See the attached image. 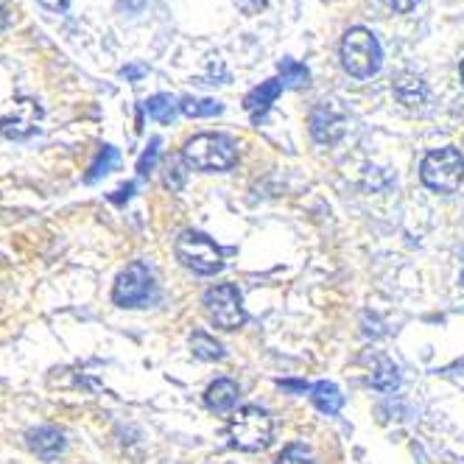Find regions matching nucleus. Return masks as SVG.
<instances>
[{
	"instance_id": "23",
	"label": "nucleus",
	"mask_w": 464,
	"mask_h": 464,
	"mask_svg": "<svg viewBox=\"0 0 464 464\" xmlns=\"http://www.w3.org/2000/svg\"><path fill=\"white\" fill-rule=\"evenodd\" d=\"M165 185L179 190L185 185V169H182V162L179 160H171L169 162V171H165Z\"/></svg>"
},
{
	"instance_id": "21",
	"label": "nucleus",
	"mask_w": 464,
	"mask_h": 464,
	"mask_svg": "<svg viewBox=\"0 0 464 464\" xmlns=\"http://www.w3.org/2000/svg\"><path fill=\"white\" fill-rule=\"evenodd\" d=\"M277 464H314V461H311V456H308V450L303 445H288L280 453Z\"/></svg>"
},
{
	"instance_id": "19",
	"label": "nucleus",
	"mask_w": 464,
	"mask_h": 464,
	"mask_svg": "<svg viewBox=\"0 0 464 464\" xmlns=\"http://www.w3.org/2000/svg\"><path fill=\"white\" fill-rule=\"evenodd\" d=\"M280 73H283V87H305L311 73L305 64L294 62V59H283L280 62Z\"/></svg>"
},
{
	"instance_id": "26",
	"label": "nucleus",
	"mask_w": 464,
	"mask_h": 464,
	"mask_svg": "<svg viewBox=\"0 0 464 464\" xmlns=\"http://www.w3.org/2000/svg\"><path fill=\"white\" fill-rule=\"evenodd\" d=\"M131 190H135V185H131V182H129V185L118 188V190H115V196H110V198H112V202H115V205H121V202H123V198H129V196H131Z\"/></svg>"
},
{
	"instance_id": "1",
	"label": "nucleus",
	"mask_w": 464,
	"mask_h": 464,
	"mask_svg": "<svg viewBox=\"0 0 464 464\" xmlns=\"http://www.w3.org/2000/svg\"><path fill=\"white\" fill-rule=\"evenodd\" d=\"M381 43L370 28L353 25L342 40V64L355 79H370L381 71Z\"/></svg>"
},
{
	"instance_id": "17",
	"label": "nucleus",
	"mask_w": 464,
	"mask_h": 464,
	"mask_svg": "<svg viewBox=\"0 0 464 464\" xmlns=\"http://www.w3.org/2000/svg\"><path fill=\"white\" fill-rule=\"evenodd\" d=\"M177 110H179V104L174 102L171 95H151L149 102H146V112L157 121V123H171L174 118H177Z\"/></svg>"
},
{
	"instance_id": "2",
	"label": "nucleus",
	"mask_w": 464,
	"mask_h": 464,
	"mask_svg": "<svg viewBox=\"0 0 464 464\" xmlns=\"http://www.w3.org/2000/svg\"><path fill=\"white\" fill-rule=\"evenodd\" d=\"M182 160L188 169L196 171H227L236 165L238 151L236 143L224 135H196L185 143Z\"/></svg>"
},
{
	"instance_id": "8",
	"label": "nucleus",
	"mask_w": 464,
	"mask_h": 464,
	"mask_svg": "<svg viewBox=\"0 0 464 464\" xmlns=\"http://www.w3.org/2000/svg\"><path fill=\"white\" fill-rule=\"evenodd\" d=\"M347 112L336 102H322L311 112V135L322 146H334L344 138L347 131Z\"/></svg>"
},
{
	"instance_id": "24",
	"label": "nucleus",
	"mask_w": 464,
	"mask_h": 464,
	"mask_svg": "<svg viewBox=\"0 0 464 464\" xmlns=\"http://www.w3.org/2000/svg\"><path fill=\"white\" fill-rule=\"evenodd\" d=\"M266 4H269V0H236V6H238L244 14H257V12L266 9Z\"/></svg>"
},
{
	"instance_id": "15",
	"label": "nucleus",
	"mask_w": 464,
	"mask_h": 464,
	"mask_svg": "<svg viewBox=\"0 0 464 464\" xmlns=\"http://www.w3.org/2000/svg\"><path fill=\"white\" fill-rule=\"evenodd\" d=\"M118 162H121V154H118V149H112V146H102L98 149V154H95V160L90 162V171L84 174V182H98L102 177H107V174H112L115 169H118Z\"/></svg>"
},
{
	"instance_id": "30",
	"label": "nucleus",
	"mask_w": 464,
	"mask_h": 464,
	"mask_svg": "<svg viewBox=\"0 0 464 464\" xmlns=\"http://www.w3.org/2000/svg\"><path fill=\"white\" fill-rule=\"evenodd\" d=\"M121 73L129 76V79H140V76H143V68H123Z\"/></svg>"
},
{
	"instance_id": "10",
	"label": "nucleus",
	"mask_w": 464,
	"mask_h": 464,
	"mask_svg": "<svg viewBox=\"0 0 464 464\" xmlns=\"http://www.w3.org/2000/svg\"><path fill=\"white\" fill-rule=\"evenodd\" d=\"M28 448L34 456H40L43 461H53L64 453V448H68V440H64V434L59 428L53 425H40L34 430H28Z\"/></svg>"
},
{
	"instance_id": "7",
	"label": "nucleus",
	"mask_w": 464,
	"mask_h": 464,
	"mask_svg": "<svg viewBox=\"0 0 464 464\" xmlns=\"http://www.w3.org/2000/svg\"><path fill=\"white\" fill-rule=\"evenodd\" d=\"M205 308H208V316L221 330H236L246 319L244 305H241V294L236 285H229V283H221L205 294Z\"/></svg>"
},
{
	"instance_id": "31",
	"label": "nucleus",
	"mask_w": 464,
	"mask_h": 464,
	"mask_svg": "<svg viewBox=\"0 0 464 464\" xmlns=\"http://www.w3.org/2000/svg\"><path fill=\"white\" fill-rule=\"evenodd\" d=\"M459 73H461V84H464V62H461V68H459Z\"/></svg>"
},
{
	"instance_id": "11",
	"label": "nucleus",
	"mask_w": 464,
	"mask_h": 464,
	"mask_svg": "<svg viewBox=\"0 0 464 464\" xmlns=\"http://www.w3.org/2000/svg\"><path fill=\"white\" fill-rule=\"evenodd\" d=\"M283 92V82H277V79H269V82H260L246 98H244V107H246V112L255 118V121H260L263 115H266V110L277 102V95Z\"/></svg>"
},
{
	"instance_id": "12",
	"label": "nucleus",
	"mask_w": 464,
	"mask_h": 464,
	"mask_svg": "<svg viewBox=\"0 0 464 464\" xmlns=\"http://www.w3.org/2000/svg\"><path fill=\"white\" fill-rule=\"evenodd\" d=\"M238 397H241L238 383H236V381H229V378H221V381H216V383L208 386V392H205V403H208L210 411L224 414V411H232V409H236Z\"/></svg>"
},
{
	"instance_id": "3",
	"label": "nucleus",
	"mask_w": 464,
	"mask_h": 464,
	"mask_svg": "<svg viewBox=\"0 0 464 464\" xmlns=\"http://www.w3.org/2000/svg\"><path fill=\"white\" fill-rule=\"evenodd\" d=\"M272 434H275L272 417L257 406H244L229 420V440L238 450H249V453L263 450L272 442Z\"/></svg>"
},
{
	"instance_id": "18",
	"label": "nucleus",
	"mask_w": 464,
	"mask_h": 464,
	"mask_svg": "<svg viewBox=\"0 0 464 464\" xmlns=\"http://www.w3.org/2000/svg\"><path fill=\"white\" fill-rule=\"evenodd\" d=\"M190 350H193L196 358H202V361H218V358H224V347L213 336L202 334V330H196V334L190 336Z\"/></svg>"
},
{
	"instance_id": "9",
	"label": "nucleus",
	"mask_w": 464,
	"mask_h": 464,
	"mask_svg": "<svg viewBox=\"0 0 464 464\" xmlns=\"http://www.w3.org/2000/svg\"><path fill=\"white\" fill-rule=\"evenodd\" d=\"M40 115H43V110L34 102H20V104H14V112L0 118V135L9 140H25L37 131Z\"/></svg>"
},
{
	"instance_id": "4",
	"label": "nucleus",
	"mask_w": 464,
	"mask_h": 464,
	"mask_svg": "<svg viewBox=\"0 0 464 464\" xmlns=\"http://www.w3.org/2000/svg\"><path fill=\"white\" fill-rule=\"evenodd\" d=\"M420 177L430 190L453 193L464 182V157H461V151L448 146V149H437V151L425 154V160L420 165Z\"/></svg>"
},
{
	"instance_id": "16",
	"label": "nucleus",
	"mask_w": 464,
	"mask_h": 464,
	"mask_svg": "<svg viewBox=\"0 0 464 464\" xmlns=\"http://www.w3.org/2000/svg\"><path fill=\"white\" fill-rule=\"evenodd\" d=\"M179 112L188 118H213V115H221L224 107L213 102V98H182Z\"/></svg>"
},
{
	"instance_id": "13",
	"label": "nucleus",
	"mask_w": 464,
	"mask_h": 464,
	"mask_svg": "<svg viewBox=\"0 0 464 464\" xmlns=\"http://www.w3.org/2000/svg\"><path fill=\"white\" fill-rule=\"evenodd\" d=\"M311 401H314V406H316L319 411H324V414H339L342 406H344V394L339 392V386L322 381V383H316V386L311 389Z\"/></svg>"
},
{
	"instance_id": "32",
	"label": "nucleus",
	"mask_w": 464,
	"mask_h": 464,
	"mask_svg": "<svg viewBox=\"0 0 464 464\" xmlns=\"http://www.w3.org/2000/svg\"><path fill=\"white\" fill-rule=\"evenodd\" d=\"M461 285H464V269H461Z\"/></svg>"
},
{
	"instance_id": "25",
	"label": "nucleus",
	"mask_w": 464,
	"mask_h": 464,
	"mask_svg": "<svg viewBox=\"0 0 464 464\" xmlns=\"http://www.w3.org/2000/svg\"><path fill=\"white\" fill-rule=\"evenodd\" d=\"M383 4H386L389 9H394V12L406 14V12H411V9L417 6V0H383Z\"/></svg>"
},
{
	"instance_id": "28",
	"label": "nucleus",
	"mask_w": 464,
	"mask_h": 464,
	"mask_svg": "<svg viewBox=\"0 0 464 464\" xmlns=\"http://www.w3.org/2000/svg\"><path fill=\"white\" fill-rule=\"evenodd\" d=\"M280 386H285V389H291V392H305V389H308V383H296V381H283Z\"/></svg>"
},
{
	"instance_id": "22",
	"label": "nucleus",
	"mask_w": 464,
	"mask_h": 464,
	"mask_svg": "<svg viewBox=\"0 0 464 464\" xmlns=\"http://www.w3.org/2000/svg\"><path fill=\"white\" fill-rule=\"evenodd\" d=\"M157 154H160V140L154 138V140H151V146H149V149L143 151V157L138 160V174H143V177H146V174L154 169V165H157Z\"/></svg>"
},
{
	"instance_id": "27",
	"label": "nucleus",
	"mask_w": 464,
	"mask_h": 464,
	"mask_svg": "<svg viewBox=\"0 0 464 464\" xmlns=\"http://www.w3.org/2000/svg\"><path fill=\"white\" fill-rule=\"evenodd\" d=\"M40 4H43L48 12H64V9H68V0H40Z\"/></svg>"
},
{
	"instance_id": "5",
	"label": "nucleus",
	"mask_w": 464,
	"mask_h": 464,
	"mask_svg": "<svg viewBox=\"0 0 464 464\" xmlns=\"http://www.w3.org/2000/svg\"><path fill=\"white\" fill-rule=\"evenodd\" d=\"M177 257L182 260V266H188L196 275H216L224 263H221V249L202 232H182L177 238Z\"/></svg>"
},
{
	"instance_id": "6",
	"label": "nucleus",
	"mask_w": 464,
	"mask_h": 464,
	"mask_svg": "<svg viewBox=\"0 0 464 464\" xmlns=\"http://www.w3.org/2000/svg\"><path fill=\"white\" fill-rule=\"evenodd\" d=\"M154 296V277L149 272L146 263L135 260L118 275L115 288H112V300L121 308H143Z\"/></svg>"
},
{
	"instance_id": "14",
	"label": "nucleus",
	"mask_w": 464,
	"mask_h": 464,
	"mask_svg": "<svg viewBox=\"0 0 464 464\" xmlns=\"http://www.w3.org/2000/svg\"><path fill=\"white\" fill-rule=\"evenodd\" d=\"M394 95H397V102L406 107H420L428 98V87L417 76H401L394 82Z\"/></svg>"
},
{
	"instance_id": "29",
	"label": "nucleus",
	"mask_w": 464,
	"mask_h": 464,
	"mask_svg": "<svg viewBox=\"0 0 464 464\" xmlns=\"http://www.w3.org/2000/svg\"><path fill=\"white\" fill-rule=\"evenodd\" d=\"M9 23H12V20H9V12H6L4 6H0V34H4V31L9 28Z\"/></svg>"
},
{
	"instance_id": "20",
	"label": "nucleus",
	"mask_w": 464,
	"mask_h": 464,
	"mask_svg": "<svg viewBox=\"0 0 464 464\" xmlns=\"http://www.w3.org/2000/svg\"><path fill=\"white\" fill-rule=\"evenodd\" d=\"M397 383H401V375H397V367H394L392 361L381 358V361H378V370L372 372V386H375V389L389 392V389H394Z\"/></svg>"
}]
</instances>
